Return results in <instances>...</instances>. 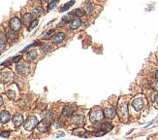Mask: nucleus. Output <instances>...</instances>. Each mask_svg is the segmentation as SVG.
<instances>
[{
  "mask_svg": "<svg viewBox=\"0 0 158 140\" xmlns=\"http://www.w3.org/2000/svg\"><path fill=\"white\" fill-rule=\"evenodd\" d=\"M7 96H9L10 99H15L16 94H15V92H14L13 91H8V92H7Z\"/></svg>",
  "mask_w": 158,
  "mask_h": 140,
  "instance_id": "obj_32",
  "label": "nucleus"
},
{
  "mask_svg": "<svg viewBox=\"0 0 158 140\" xmlns=\"http://www.w3.org/2000/svg\"><path fill=\"white\" fill-rule=\"evenodd\" d=\"M54 34H55V30H54V29H50V30H47V31L43 32L41 37L42 39H44V40H49L50 38L54 37Z\"/></svg>",
  "mask_w": 158,
  "mask_h": 140,
  "instance_id": "obj_20",
  "label": "nucleus"
},
{
  "mask_svg": "<svg viewBox=\"0 0 158 140\" xmlns=\"http://www.w3.org/2000/svg\"><path fill=\"white\" fill-rule=\"evenodd\" d=\"M101 128L102 129H105V131H111L112 128H113V126L111 124H109V123H103L101 124Z\"/></svg>",
  "mask_w": 158,
  "mask_h": 140,
  "instance_id": "obj_28",
  "label": "nucleus"
},
{
  "mask_svg": "<svg viewBox=\"0 0 158 140\" xmlns=\"http://www.w3.org/2000/svg\"><path fill=\"white\" fill-rule=\"evenodd\" d=\"M54 127L56 128H61V127H64V122L61 121V119H57L55 123H54Z\"/></svg>",
  "mask_w": 158,
  "mask_h": 140,
  "instance_id": "obj_30",
  "label": "nucleus"
},
{
  "mask_svg": "<svg viewBox=\"0 0 158 140\" xmlns=\"http://www.w3.org/2000/svg\"><path fill=\"white\" fill-rule=\"evenodd\" d=\"M38 23H39V19H34L31 22H30V24L27 26V29H28L29 31H30V30H32V29L34 28V27H36V26H38Z\"/></svg>",
  "mask_w": 158,
  "mask_h": 140,
  "instance_id": "obj_27",
  "label": "nucleus"
},
{
  "mask_svg": "<svg viewBox=\"0 0 158 140\" xmlns=\"http://www.w3.org/2000/svg\"><path fill=\"white\" fill-rule=\"evenodd\" d=\"M32 21H33V15H32L31 13H25V14H23V15H22V24L28 26Z\"/></svg>",
  "mask_w": 158,
  "mask_h": 140,
  "instance_id": "obj_15",
  "label": "nucleus"
},
{
  "mask_svg": "<svg viewBox=\"0 0 158 140\" xmlns=\"http://www.w3.org/2000/svg\"><path fill=\"white\" fill-rule=\"evenodd\" d=\"M62 136H64V133H61V134H58V135H57V137H62Z\"/></svg>",
  "mask_w": 158,
  "mask_h": 140,
  "instance_id": "obj_41",
  "label": "nucleus"
},
{
  "mask_svg": "<svg viewBox=\"0 0 158 140\" xmlns=\"http://www.w3.org/2000/svg\"><path fill=\"white\" fill-rule=\"evenodd\" d=\"M51 1H54V0H49V2H51Z\"/></svg>",
  "mask_w": 158,
  "mask_h": 140,
  "instance_id": "obj_42",
  "label": "nucleus"
},
{
  "mask_svg": "<svg viewBox=\"0 0 158 140\" xmlns=\"http://www.w3.org/2000/svg\"><path fill=\"white\" fill-rule=\"evenodd\" d=\"M155 78H156V79L158 80V69L156 70V71H155Z\"/></svg>",
  "mask_w": 158,
  "mask_h": 140,
  "instance_id": "obj_39",
  "label": "nucleus"
},
{
  "mask_svg": "<svg viewBox=\"0 0 158 140\" xmlns=\"http://www.w3.org/2000/svg\"><path fill=\"white\" fill-rule=\"evenodd\" d=\"M13 78V74L11 72H0V82L1 83H8L9 81H11Z\"/></svg>",
  "mask_w": 158,
  "mask_h": 140,
  "instance_id": "obj_13",
  "label": "nucleus"
},
{
  "mask_svg": "<svg viewBox=\"0 0 158 140\" xmlns=\"http://www.w3.org/2000/svg\"><path fill=\"white\" fill-rule=\"evenodd\" d=\"M51 120L44 118L40 123H38V124H37V129L39 131V132H47L50 126H51Z\"/></svg>",
  "mask_w": 158,
  "mask_h": 140,
  "instance_id": "obj_6",
  "label": "nucleus"
},
{
  "mask_svg": "<svg viewBox=\"0 0 158 140\" xmlns=\"http://www.w3.org/2000/svg\"><path fill=\"white\" fill-rule=\"evenodd\" d=\"M74 19H75V15L73 13V11L72 12H69V13H67L66 15H64V16L62 17V19H61V21L59 22V23L56 24V27L57 28L63 27L64 26H66L67 23H70Z\"/></svg>",
  "mask_w": 158,
  "mask_h": 140,
  "instance_id": "obj_3",
  "label": "nucleus"
},
{
  "mask_svg": "<svg viewBox=\"0 0 158 140\" xmlns=\"http://www.w3.org/2000/svg\"><path fill=\"white\" fill-rule=\"evenodd\" d=\"M10 135V131H2L0 133V136L1 137H5V138H8Z\"/></svg>",
  "mask_w": 158,
  "mask_h": 140,
  "instance_id": "obj_33",
  "label": "nucleus"
},
{
  "mask_svg": "<svg viewBox=\"0 0 158 140\" xmlns=\"http://www.w3.org/2000/svg\"><path fill=\"white\" fill-rule=\"evenodd\" d=\"M66 39V34L64 32H57L52 37V43L54 44H60Z\"/></svg>",
  "mask_w": 158,
  "mask_h": 140,
  "instance_id": "obj_9",
  "label": "nucleus"
},
{
  "mask_svg": "<svg viewBox=\"0 0 158 140\" xmlns=\"http://www.w3.org/2000/svg\"><path fill=\"white\" fill-rule=\"evenodd\" d=\"M82 23H83V22L82 21L81 18H75V19L69 23V28L71 29V30H77V29L80 28V27L82 26Z\"/></svg>",
  "mask_w": 158,
  "mask_h": 140,
  "instance_id": "obj_8",
  "label": "nucleus"
},
{
  "mask_svg": "<svg viewBox=\"0 0 158 140\" xmlns=\"http://www.w3.org/2000/svg\"><path fill=\"white\" fill-rule=\"evenodd\" d=\"M104 118V112L102 111L101 109H93L89 115V121L94 123V122L101 121L102 119Z\"/></svg>",
  "mask_w": 158,
  "mask_h": 140,
  "instance_id": "obj_2",
  "label": "nucleus"
},
{
  "mask_svg": "<svg viewBox=\"0 0 158 140\" xmlns=\"http://www.w3.org/2000/svg\"><path fill=\"white\" fill-rule=\"evenodd\" d=\"M43 116H44V118L46 119H49V120H51L52 121L54 120V113L51 111V110H46V111L43 112Z\"/></svg>",
  "mask_w": 158,
  "mask_h": 140,
  "instance_id": "obj_25",
  "label": "nucleus"
},
{
  "mask_svg": "<svg viewBox=\"0 0 158 140\" xmlns=\"http://www.w3.org/2000/svg\"><path fill=\"white\" fill-rule=\"evenodd\" d=\"M75 3H76V0H70L69 2H67L66 4H64L63 6H61V8L59 9V12L60 13H63V12H65L67 10H69Z\"/></svg>",
  "mask_w": 158,
  "mask_h": 140,
  "instance_id": "obj_22",
  "label": "nucleus"
},
{
  "mask_svg": "<svg viewBox=\"0 0 158 140\" xmlns=\"http://www.w3.org/2000/svg\"><path fill=\"white\" fill-rule=\"evenodd\" d=\"M85 121V116L82 114H76L72 117V123L76 124H82Z\"/></svg>",
  "mask_w": 158,
  "mask_h": 140,
  "instance_id": "obj_18",
  "label": "nucleus"
},
{
  "mask_svg": "<svg viewBox=\"0 0 158 140\" xmlns=\"http://www.w3.org/2000/svg\"><path fill=\"white\" fill-rule=\"evenodd\" d=\"M12 121H13V124L15 127H19L23 124V117H22V115L18 114V115H16V116H14Z\"/></svg>",
  "mask_w": 158,
  "mask_h": 140,
  "instance_id": "obj_17",
  "label": "nucleus"
},
{
  "mask_svg": "<svg viewBox=\"0 0 158 140\" xmlns=\"http://www.w3.org/2000/svg\"><path fill=\"white\" fill-rule=\"evenodd\" d=\"M42 50H43L44 53H49V52H51L52 50V46L51 44H46L42 47Z\"/></svg>",
  "mask_w": 158,
  "mask_h": 140,
  "instance_id": "obj_29",
  "label": "nucleus"
},
{
  "mask_svg": "<svg viewBox=\"0 0 158 140\" xmlns=\"http://www.w3.org/2000/svg\"><path fill=\"white\" fill-rule=\"evenodd\" d=\"M16 70L17 72L20 75H23V76H27L30 72V66H29L28 63L26 62H23V63H19L17 64L16 66Z\"/></svg>",
  "mask_w": 158,
  "mask_h": 140,
  "instance_id": "obj_5",
  "label": "nucleus"
},
{
  "mask_svg": "<svg viewBox=\"0 0 158 140\" xmlns=\"http://www.w3.org/2000/svg\"><path fill=\"white\" fill-rule=\"evenodd\" d=\"M118 114L120 118H127L128 117V107L126 103H121L118 105Z\"/></svg>",
  "mask_w": 158,
  "mask_h": 140,
  "instance_id": "obj_10",
  "label": "nucleus"
},
{
  "mask_svg": "<svg viewBox=\"0 0 158 140\" xmlns=\"http://www.w3.org/2000/svg\"><path fill=\"white\" fill-rule=\"evenodd\" d=\"M31 14L33 15V18H35V19H38V18L42 17L45 14L44 8H43V6H36V7H34V8L32 9V11H31Z\"/></svg>",
  "mask_w": 158,
  "mask_h": 140,
  "instance_id": "obj_11",
  "label": "nucleus"
},
{
  "mask_svg": "<svg viewBox=\"0 0 158 140\" xmlns=\"http://www.w3.org/2000/svg\"><path fill=\"white\" fill-rule=\"evenodd\" d=\"M74 106L73 105H67V106H65L63 108V110H62V115L63 116H65V117H71L73 114V112H74Z\"/></svg>",
  "mask_w": 158,
  "mask_h": 140,
  "instance_id": "obj_19",
  "label": "nucleus"
},
{
  "mask_svg": "<svg viewBox=\"0 0 158 140\" xmlns=\"http://www.w3.org/2000/svg\"><path fill=\"white\" fill-rule=\"evenodd\" d=\"M143 106H144V101L142 98H136L132 101V107L134 108V110L137 112H139L142 110Z\"/></svg>",
  "mask_w": 158,
  "mask_h": 140,
  "instance_id": "obj_14",
  "label": "nucleus"
},
{
  "mask_svg": "<svg viewBox=\"0 0 158 140\" xmlns=\"http://www.w3.org/2000/svg\"><path fill=\"white\" fill-rule=\"evenodd\" d=\"M10 118H11V115L8 111L6 110H3V111L0 113V123L1 124H6L10 121Z\"/></svg>",
  "mask_w": 158,
  "mask_h": 140,
  "instance_id": "obj_16",
  "label": "nucleus"
},
{
  "mask_svg": "<svg viewBox=\"0 0 158 140\" xmlns=\"http://www.w3.org/2000/svg\"><path fill=\"white\" fill-rule=\"evenodd\" d=\"M73 13L77 18H82V17L86 16V12L83 8H76L75 10H73Z\"/></svg>",
  "mask_w": 158,
  "mask_h": 140,
  "instance_id": "obj_21",
  "label": "nucleus"
},
{
  "mask_svg": "<svg viewBox=\"0 0 158 140\" xmlns=\"http://www.w3.org/2000/svg\"><path fill=\"white\" fill-rule=\"evenodd\" d=\"M3 104V98H2V96H0V106Z\"/></svg>",
  "mask_w": 158,
  "mask_h": 140,
  "instance_id": "obj_38",
  "label": "nucleus"
},
{
  "mask_svg": "<svg viewBox=\"0 0 158 140\" xmlns=\"http://www.w3.org/2000/svg\"><path fill=\"white\" fill-rule=\"evenodd\" d=\"M97 8H99V7H97V5H95L92 2H87L85 5V7H83V9L86 10V15H92V14L94 13V11L97 10Z\"/></svg>",
  "mask_w": 158,
  "mask_h": 140,
  "instance_id": "obj_12",
  "label": "nucleus"
},
{
  "mask_svg": "<svg viewBox=\"0 0 158 140\" xmlns=\"http://www.w3.org/2000/svg\"><path fill=\"white\" fill-rule=\"evenodd\" d=\"M22 58V54H19V56H17V57H13V59H12V61H13L14 63H18L20 59Z\"/></svg>",
  "mask_w": 158,
  "mask_h": 140,
  "instance_id": "obj_31",
  "label": "nucleus"
},
{
  "mask_svg": "<svg viewBox=\"0 0 158 140\" xmlns=\"http://www.w3.org/2000/svg\"><path fill=\"white\" fill-rule=\"evenodd\" d=\"M40 3H41L42 6H45L49 3V0H40Z\"/></svg>",
  "mask_w": 158,
  "mask_h": 140,
  "instance_id": "obj_35",
  "label": "nucleus"
},
{
  "mask_svg": "<svg viewBox=\"0 0 158 140\" xmlns=\"http://www.w3.org/2000/svg\"><path fill=\"white\" fill-rule=\"evenodd\" d=\"M8 64H9V61H6L5 62H3V63H2V65H8Z\"/></svg>",
  "mask_w": 158,
  "mask_h": 140,
  "instance_id": "obj_40",
  "label": "nucleus"
},
{
  "mask_svg": "<svg viewBox=\"0 0 158 140\" xmlns=\"http://www.w3.org/2000/svg\"><path fill=\"white\" fill-rule=\"evenodd\" d=\"M58 3H59L58 0H54V1L50 2L49 5H48V10H49V11H51V10L55 9V8L58 6Z\"/></svg>",
  "mask_w": 158,
  "mask_h": 140,
  "instance_id": "obj_26",
  "label": "nucleus"
},
{
  "mask_svg": "<svg viewBox=\"0 0 158 140\" xmlns=\"http://www.w3.org/2000/svg\"><path fill=\"white\" fill-rule=\"evenodd\" d=\"M37 124H38V120L36 117L34 116H31V117H29L26 122L24 123V128H25L26 131H33L35 127H37Z\"/></svg>",
  "mask_w": 158,
  "mask_h": 140,
  "instance_id": "obj_4",
  "label": "nucleus"
},
{
  "mask_svg": "<svg viewBox=\"0 0 158 140\" xmlns=\"http://www.w3.org/2000/svg\"><path fill=\"white\" fill-rule=\"evenodd\" d=\"M103 112H104V118L108 119V120H113L117 116V111L113 107H107Z\"/></svg>",
  "mask_w": 158,
  "mask_h": 140,
  "instance_id": "obj_7",
  "label": "nucleus"
},
{
  "mask_svg": "<svg viewBox=\"0 0 158 140\" xmlns=\"http://www.w3.org/2000/svg\"><path fill=\"white\" fill-rule=\"evenodd\" d=\"M4 48H5V44H2V43H0V52L3 51Z\"/></svg>",
  "mask_w": 158,
  "mask_h": 140,
  "instance_id": "obj_36",
  "label": "nucleus"
},
{
  "mask_svg": "<svg viewBox=\"0 0 158 140\" xmlns=\"http://www.w3.org/2000/svg\"><path fill=\"white\" fill-rule=\"evenodd\" d=\"M6 38L8 39V40H10V41L16 40V39L18 38V32L14 31L12 29H10V30H8L6 33Z\"/></svg>",
  "mask_w": 158,
  "mask_h": 140,
  "instance_id": "obj_23",
  "label": "nucleus"
},
{
  "mask_svg": "<svg viewBox=\"0 0 158 140\" xmlns=\"http://www.w3.org/2000/svg\"><path fill=\"white\" fill-rule=\"evenodd\" d=\"M9 26H10V29H12V30H14V31H16V32H19V30L22 29V19H19V17H13L12 19H10Z\"/></svg>",
  "mask_w": 158,
  "mask_h": 140,
  "instance_id": "obj_1",
  "label": "nucleus"
},
{
  "mask_svg": "<svg viewBox=\"0 0 158 140\" xmlns=\"http://www.w3.org/2000/svg\"><path fill=\"white\" fill-rule=\"evenodd\" d=\"M154 101H155V104H157V105H158V94H157L156 96H155Z\"/></svg>",
  "mask_w": 158,
  "mask_h": 140,
  "instance_id": "obj_37",
  "label": "nucleus"
},
{
  "mask_svg": "<svg viewBox=\"0 0 158 140\" xmlns=\"http://www.w3.org/2000/svg\"><path fill=\"white\" fill-rule=\"evenodd\" d=\"M152 88H153L154 91L158 92V81H156V82H154V83L152 84Z\"/></svg>",
  "mask_w": 158,
  "mask_h": 140,
  "instance_id": "obj_34",
  "label": "nucleus"
},
{
  "mask_svg": "<svg viewBox=\"0 0 158 140\" xmlns=\"http://www.w3.org/2000/svg\"><path fill=\"white\" fill-rule=\"evenodd\" d=\"M37 56H38L37 50H31V51H29L28 53L26 54V57H27L28 61H34L35 58L37 57Z\"/></svg>",
  "mask_w": 158,
  "mask_h": 140,
  "instance_id": "obj_24",
  "label": "nucleus"
}]
</instances>
